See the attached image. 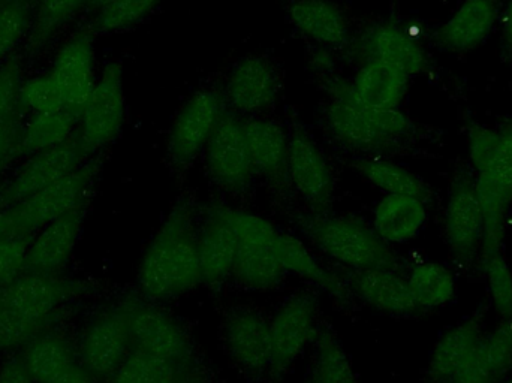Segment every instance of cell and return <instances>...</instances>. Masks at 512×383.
<instances>
[{
    "label": "cell",
    "mask_w": 512,
    "mask_h": 383,
    "mask_svg": "<svg viewBox=\"0 0 512 383\" xmlns=\"http://www.w3.org/2000/svg\"><path fill=\"white\" fill-rule=\"evenodd\" d=\"M469 158L483 210L480 261L502 252L512 208V120L501 128L469 129Z\"/></svg>",
    "instance_id": "cell-1"
},
{
    "label": "cell",
    "mask_w": 512,
    "mask_h": 383,
    "mask_svg": "<svg viewBox=\"0 0 512 383\" xmlns=\"http://www.w3.org/2000/svg\"><path fill=\"white\" fill-rule=\"evenodd\" d=\"M198 234L189 205H179L171 211L138 271V285L147 300L180 297L203 283Z\"/></svg>",
    "instance_id": "cell-2"
},
{
    "label": "cell",
    "mask_w": 512,
    "mask_h": 383,
    "mask_svg": "<svg viewBox=\"0 0 512 383\" xmlns=\"http://www.w3.org/2000/svg\"><path fill=\"white\" fill-rule=\"evenodd\" d=\"M327 125L342 146L358 152L391 149L414 132V125L402 111L366 107L348 84H340L331 92Z\"/></svg>",
    "instance_id": "cell-3"
},
{
    "label": "cell",
    "mask_w": 512,
    "mask_h": 383,
    "mask_svg": "<svg viewBox=\"0 0 512 383\" xmlns=\"http://www.w3.org/2000/svg\"><path fill=\"white\" fill-rule=\"evenodd\" d=\"M310 240L349 270H396V256L375 229L352 216H321L306 225Z\"/></svg>",
    "instance_id": "cell-4"
},
{
    "label": "cell",
    "mask_w": 512,
    "mask_h": 383,
    "mask_svg": "<svg viewBox=\"0 0 512 383\" xmlns=\"http://www.w3.org/2000/svg\"><path fill=\"white\" fill-rule=\"evenodd\" d=\"M126 99L122 66L110 62L81 111L77 140L84 155L96 153L116 140L125 123Z\"/></svg>",
    "instance_id": "cell-5"
},
{
    "label": "cell",
    "mask_w": 512,
    "mask_h": 383,
    "mask_svg": "<svg viewBox=\"0 0 512 383\" xmlns=\"http://www.w3.org/2000/svg\"><path fill=\"white\" fill-rule=\"evenodd\" d=\"M92 179L93 167H78L44 191L6 208L14 225L15 237H30L59 217L83 210Z\"/></svg>",
    "instance_id": "cell-6"
},
{
    "label": "cell",
    "mask_w": 512,
    "mask_h": 383,
    "mask_svg": "<svg viewBox=\"0 0 512 383\" xmlns=\"http://www.w3.org/2000/svg\"><path fill=\"white\" fill-rule=\"evenodd\" d=\"M444 234L457 264L468 267L480 259L484 219L471 174H459L453 180L445 208Z\"/></svg>",
    "instance_id": "cell-7"
},
{
    "label": "cell",
    "mask_w": 512,
    "mask_h": 383,
    "mask_svg": "<svg viewBox=\"0 0 512 383\" xmlns=\"http://www.w3.org/2000/svg\"><path fill=\"white\" fill-rule=\"evenodd\" d=\"M318 304L310 294L294 295L270 321V375L282 378L318 330Z\"/></svg>",
    "instance_id": "cell-8"
},
{
    "label": "cell",
    "mask_w": 512,
    "mask_h": 383,
    "mask_svg": "<svg viewBox=\"0 0 512 383\" xmlns=\"http://www.w3.org/2000/svg\"><path fill=\"white\" fill-rule=\"evenodd\" d=\"M131 351V310L126 303L102 313L87 328L81 364L95 379L111 378Z\"/></svg>",
    "instance_id": "cell-9"
},
{
    "label": "cell",
    "mask_w": 512,
    "mask_h": 383,
    "mask_svg": "<svg viewBox=\"0 0 512 383\" xmlns=\"http://www.w3.org/2000/svg\"><path fill=\"white\" fill-rule=\"evenodd\" d=\"M207 170L224 191L243 192L255 176L245 125L237 114L224 113L206 146Z\"/></svg>",
    "instance_id": "cell-10"
},
{
    "label": "cell",
    "mask_w": 512,
    "mask_h": 383,
    "mask_svg": "<svg viewBox=\"0 0 512 383\" xmlns=\"http://www.w3.org/2000/svg\"><path fill=\"white\" fill-rule=\"evenodd\" d=\"M224 113V98L215 90H198L186 101L168 138V153L174 164L188 165L206 149Z\"/></svg>",
    "instance_id": "cell-11"
},
{
    "label": "cell",
    "mask_w": 512,
    "mask_h": 383,
    "mask_svg": "<svg viewBox=\"0 0 512 383\" xmlns=\"http://www.w3.org/2000/svg\"><path fill=\"white\" fill-rule=\"evenodd\" d=\"M132 348L158 360L191 363L192 346L182 325L165 310L146 303H129Z\"/></svg>",
    "instance_id": "cell-12"
},
{
    "label": "cell",
    "mask_w": 512,
    "mask_h": 383,
    "mask_svg": "<svg viewBox=\"0 0 512 383\" xmlns=\"http://www.w3.org/2000/svg\"><path fill=\"white\" fill-rule=\"evenodd\" d=\"M486 331L478 316L460 322L448 330L430 355L432 383H462L475 366Z\"/></svg>",
    "instance_id": "cell-13"
},
{
    "label": "cell",
    "mask_w": 512,
    "mask_h": 383,
    "mask_svg": "<svg viewBox=\"0 0 512 383\" xmlns=\"http://www.w3.org/2000/svg\"><path fill=\"white\" fill-rule=\"evenodd\" d=\"M50 74L65 96L66 107L81 116L98 81L92 35L80 32L68 39L57 51Z\"/></svg>",
    "instance_id": "cell-14"
},
{
    "label": "cell",
    "mask_w": 512,
    "mask_h": 383,
    "mask_svg": "<svg viewBox=\"0 0 512 383\" xmlns=\"http://www.w3.org/2000/svg\"><path fill=\"white\" fill-rule=\"evenodd\" d=\"M279 87L273 63L265 57L248 56L230 72L224 99L237 113L256 116L273 107Z\"/></svg>",
    "instance_id": "cell-15"
},
{
    "label": "cell",
    "mask_w": 512,
    "mask_h": 383,
    "mask_svg": "<svg viewBox=\"0 0 512 383\" xmlns=\"http://www.w3.org/2000/svg\"><path fill=\"white\" fill-rule=\"evenodd\" d=\"M83 156L86 155L81 150L77 138H72L62 146L33 155L3 192V201L14 207L18 202L44 191L48 186L59 182L81 167Z\"/></svg>",
    "instance_id": "cell-16"
},
{
    "label": "cell",
    "mask_w": 512,
    "mask_h": 383,
    "mask_svg": "<svg viewBox=\"0 0 512 383\" xmlns=\"http://www.w3.org/2000/svg\"><path fill=\"white\" fill-rule=\"evenodd\" d=\"M80 285L53 274H20L0 285V309L48 318L77 294Z\"/></svg>",
    "instance_id": "cell-17"
},
{
    "label": "cell",
    "mask_w": 512,
    "mask_h": 383,
    "mask_svg": "<svg viewBox=\"0 0 512 383\" xmlns=\"http://www.w3.org/2000/svg\"><path fill=\"white\" fill-rule=\"evenodd\" d=\"M224 340L231 358L246 372L270 373V321L251 307H239L228 315Z\"/></svg>",
    "instance_id": "cell-18"
},
{
    "label": "cell",
    "mask_w": 512,
    "mask_h": 383,
    "mask_svg": "<svg viewBox=\"0 0 512 383\" xmlns=\"http://www.w3.org/2000/svg\"><path fill=\"white\" fill-rule=\"evenodd\" d=\"M501 14L502 0H465L435 33L436 44L453 54L475 50L489 38Z\"/></svg>",
    "instance_id": "cell-19"
},
{
    "label": "cell",
    "mask_w": 512,
    "mask_h": 383,
    "mask_svg": "<svg viewBox=\"0 0 512 383\" xmlns=\"http://www.w3.org/2000/svg\"><path fill=\"white\" fill-rule=\"evenodd\" d=\"M288 177L295 191L313 207H325L333 195L330 165L306 134L297 132L289 138Z\"/></svg>",
    "instance_id": "cell-20"
},
{
    "label": "cell",
    "mask_w": 512,
    "mask_h": 383,
    "mask_svg": "<svg viewBox=\"0 0 512 383\" xmlns=\"http://www.w3.org/2000/svg\"><path fill=\"white\" fill-rule=\"evenodd\" d=\"M349 288L375 310L394 316L423 312L409 288L408 279L394 270H351Z\"/></svg>",
    "instance_id": "cell-21"
},
{
    "label": "cell",
    "mask_w": 512,
    "mask_h": 383,
    "mask_svg": "<svg viewBox=\"0 0 512 383\" xmlns=\"http://www.w3.org/2000/svg\"><path fill=\"white\" fill-rule=\"evenodd\" d=\"M83 210L72 211L41 229L30 243L21 274H54L68 261L80 237Z\"/></svg>",
    "instance_id": "cell-22"
},
{
    "label": "cell",
    "mask_w": 512,
    "mask_h": 383,
    "mask_svg": "<svg viewBox=\"0 0 512 383\" xmlns=\"http://www.w3.org/2000/svg\"><path fill=\"white\" fill-rule=\"evenodd\" d=\"M363 51L367 60L387 63L406 75H417L429 66L424 48L396 24H381L370 30L364 38Z\"/></svg>",
    "instance_id": "cell-23"
},
{
    "label": "cell",
    "mask_w": 512,
    "mask_h": 383,
    "mask_svg": "<svg viewBox=\"0 0 512 383\" xmlns=\"http://www.w3.org/2000/svg\"><path fill=\"white\" fill-rule=\"evenodd\" d=\"M255 176L285 180L288 176L289 140L277 123L259 117L243 122Z\"/></svg>",
    "instance_id": "cell-24"
},
{
    "label": "cell",
    "mask_w": 512,
    "mask_h": 383,
    "mask_svg": "<svg viewBox=\"0 0 512 383\" xmlns=\"http://www.w3.org/2000/svg\"><path fill=\"white\" fill-rule=\"evenodd\" d=\"M355 98L375 110H397L409 87V75L379 60H367L351 84Z\"/></svg>",
    "instance_id": "cell-25"
},
{
    "label": "cell",
    "mask_w": 512,
    "mask_h": 383,
    "mask_svg": "<svg viewBox=\"0 0 512 383\" xmlns=\"http://www.w3.org/2000/svg\"><path fill=\"white\" fill-rule=\"evenodd\" d=\"M427 220L426 201L411 195H385L376 205L373 229L387 244L417 237Z\"/></svg>",
    "instance_id": "cell-26"
},
{
    "label": "cell",
    "mask_w": 512,
    "mask_h": 383,
    "mask_svg": "<svg viewBox=\"0 0 512 383\" xmlns=\"http://www.w3.org/2000/svg\"><path fill=\"white\" fill-rule=\"evenodd\" d=\"M289 18L304 36L324 47L339 48L349 41L345 14L330 0H294Z\"/></svg>",
    "instance_id": "cell-27"
},
{
    "label": "cell",
    "mask_w": 512,
    "mask_h": 383,
    "mask_svg": "<svg viewBox=\"0 0 512 383\" xmlns=\"http://www.w3.org/2000/svg\"><path fill=\"white\" fill-rule=\"evenodd\" d=\"M201 276L210 286L222 285L233 276L237 243L233 232L218 216L209 211L203 229L198 234Z\"/></svg>",
    "instance_id": "cell-28"
},
{
    "label": "cell",
    "mask_w": 512,
    "mask_h": 383,
    "mask_svg": "<svg viewBox=\"0 0 512 383\" xmlns=\"http://www.w3.org/2000/svg\"><path fill=\"white\" fill-rule=\"evenodd\" d=\"M274 243H237L233 276L245 288L252 291H271L282 285L288 276V271L274 249Z\"/></svg>",
    "instance_id": "cell-29"
},
{
    "label": "cell",
    "mask_w": 512,
    "mask_h": 383,
    "mask_svg": "<svg viewBox=\"0 0 512 383\" xmlns=\"http://www.w3.org/2000/svg\"><path fill=\"white\" fill-rule=\"evenodd\" d=\"M277 256L283 267L289 273L315 283L319 288L325 289L330 294L336 295L340 300H345L349 295V288L330 271L325 270L312 252L307 249L303 241L298 240L288 232L279 231L276 243H274Z\"/></svg>",
    "instance_id": "cell-30"
},
{
    "label": "cell",
    "mask_w": 512,
    "mask_h": 383,
    "mask_svg": "<svg viewBox=\"0 0 512 383\" xmlns=\"http://www.w3.org/2000/svg\"><path fill=\"white\" fill-rule=\"evenodd\" d=\"M80 114L69 108L54 113L33 114L21 131L17 155L33 156L62 146L74 138Z\"/></svg>",
    "instance_id": "cell-31"
},
{
    "label": "cell",
    "mask_w": 512,
    "mask_h": 383,
    "mask_svg": "<svg viewBox=\"0 0 512 383\" xmlns=\"http://www.w3.org/2000/svg\"><path fill=\"white\" fill-rule=\"evenodd\" d=\"M312 342L309 383H358L348 354L330 327H318Z\"/></svg>",
    "instance_id": "cell-32"
},
{
    "label": "cell",
    "mask_w": 512,
    "mask_h": 383,
    "mask_svg": "<svg viewBox=\"0 0 512 383\" xmlns=\"http://www.w3.org/2000/svg\"><path fill=\"white\" fill-rule=\"evenodd\" d=\"M409 288L421 310L447 306L456 295V277L445 265L420 262L409 271Z\"/></svg>",
    "instance_id": "cell-33"
},
{
    "label": "cell",
    "mask_w": 512,
    "mask_h": 383,
    "mask_svg": "<svg viewBox=\"0 0 512 383\" xmlns=\"http://www.w3.org/2000/svg\"><path fill=\"white\" fill-rule=\"evenodd\" d=\"M21 358L35 383H51L75 363L68 343L54 336L30 340Z\"/></svg>",
    "instance_id": "cell-34"
},
{
    "label": "cell",
    "mask_w": 512,
    "mask_h": 383,
    "mask_svg": "<svg viewBox=\"0 0 512 383\" xmlns=\"http://www.w3.org/2000/svg\"><path fill=\"white\" fill-rule=\"evenodd\" d=\"M357 170L370 185L381 189L387 195H411L424 201L430 196L429 186L421 177L394 162L379 158L361 159Z\"/></svg>",
    "instance_id": "cell-35"
},
{
    "label": "cell",
    "mask_w": 512,
    "mask_h": 383,
    "mask_svg": "<svg viewBox=\"0 0 512 383\" xmlns=\"http://www.w3.org/2000/svg\"><path fill=\"white\" fill-rule=\"evenodd\" d=\"M512 372V325L499 322L486 333L477 364V383H504Z\"/></svg>",
    "instance_id": "cell-36"
},
{
    "label": "cell",
    "mask_w": 512,
    "mask_h": 383,
    "mask_svg": "<svg viewBox=\"0 0 512 383\" xmlns=\"http://www.w3.org/2000/svg\"><path fill=\"white\" fill-rule=\"evenodd\" d=\"M89 0H39L30 33V47L38 50L74 18Z\"/></svg>",
    "instance_id": "cell-37"
},
{
    "label": "cell",
    "mask_w": 512,
    "mask_h": 383,
    "mask_svg": "<svg viewBox=\"0 0 512 383\" xmlns=\"http://www.w3.org/2000/svg\"><path fill=\"white\" fill-rule=\"evenodd\" d=\"M161 2L162 0H113L98 9L96 30L111 33L129 29L152 14Z\"/></svg>",
    "instance_id": "cell-38"
},
{
    "label": "cell",
    "mask_w": 512,
    "mask_h": 383,
    "mask_svg": "<svg viewBox=\"0 0 512 383\" xmlns=\"http://www.w3.org/2000/svg\"><path fill=\"white\" fill-rule=\"evenodd\" d=\"M483 268L499 321L512 325V270L504 252L490 256L483 262Z\"/></svg>",
    "instance_id": "cell-39"
},
{
    "label": "cell",
    "mask_w": 512,
    "mask_h": 383,
    "mask_svg": "<svg viewBox=\"0 0 512 383\" xmlns=\"http://www.w3.org/2000/svg\"><path fill=\"white\" fill-rule=\"evenodd\" d=\"M48 322L50 316L39 318L11 309H0V352L17 348L41 336Z\"/></svg>",
    "instance_id": "cell-40"
},
{
    "label": "cell",
    "mask_w": 512,
    "mask_h": 383,
    "mask_svg": "<svg viewBox=\"0 0 512 383\" xmlns=\"http://www.w3.org/2000/svg\"><path fill=\"white\" fill-rule=\"evenodd\" d=\"M20 104L32 114L54 113L68 108L65 96L50 72L24 81L20 90Z\"/></svg>",
    "instance_id": "cell-41"
},
{
    "label": "cell",
    "mask_w": 512,
    "mask_h": 383,
    "mask_svg": "<svg viewBox=\"0 0 512 383\" xmlns=\"http://www.w3.org/2000/svg\"><path fill=\"white\" fill-rule=\"evenodd\" d=\"M27 24L29 12L23 0H8L0 6V63L5 62L17 47Z\"/></svg>",
    "instance_id": "cell-42"
},
{
    "label": "cell",
    "mask_w": 512,
    "mask_h": 383,
    "mask_svg": "<svg viewBox=\"0 0 512 383\" xmlns=\"http://www.w3.org/2000/svg\"><path fill=\"white\" fill-rule=\"evenodd\" d=\"M21 86L20 63L15 59L0 63V120L15 116V108L20 104Z\"/></svg>",
    "instance_id": "cell-43"
},
{
    "label": "cell",
    "mask_w": 512,
    "mask_h": 383,
    "mask_svg": "<svg viewBox=\"0 0 512 383\" xmlns=\"http://www.w3.org/2000/svg\"><path fill=\"white\" fill-rule=\"evenodd\" d=\"M30 243V237H9L0 241V285L20 276Z\"/></svg>",
    "instance_id": "cell-44"
},
{
    "label": "cell",
    "mask_w": 512,
    "mask_h": 383,
    "mask_svg": "<svg viewBox=\"0 0 512 383\" xmlns=\"http://www.w3.org/2000/svg\"><path fill=\"white\" fill-rule=\"evenodd\" d=\"M158 358L150 357L140 349L132 348L122 366L111 376L110 383H147Z\"/></svg>",
    "instance_id": "cell-45"
},
{
    "label": "cell",
    "mask_w": 512,
    "mask_h": 383,
    "mask_svg": "<svg viewBox=\"0 0 512 383\" xmlns=\"http://www.w3.org/2000/svg\"><path fill=\"white\" fill-rule=\"evenodd\" d=\"M20 134L15 116L0 120V168L17 155Z\"/></svg>",
    "instance_id": "cell-46"
},
{
    "label": "cell",
    "mask_w": 512,
    "mask_h": 383,
    "mask_svg": "<svg viewBox=\"0 0 512 383\" xmlns=\"http://www.w3.org/2000/svg\"><path fill=\"white\" fill-rule=\"evenodd\" d=\"M0 383H35L23 358L12 357L0 366Z\"/></svg>",
    "instance_id": "cell-47"
},
{
    "label": "cell",
    "mask_w": 512,
    "mask_h": 383,
    "mask_svg": "<svg viewBox=\"0 0 512 383\" xmlns=\"http://www.w3.org/2000/svg\"><path fill=\"white\" fill-rule=\"evenodd\" d=\"M501 57L512 65V0L502 9Z\"/></svg>",
    "instance_id": "cell-48"
},
{
    "label": "cell",
    "mask_w": 512,
    "mask_h": 383,
    "mask_svg": "<svg viewBox=\"0 0 512 383\" xmlns=\"http://www.w3.org/2000/svg\"><path fill=\"white\" fill-rule=\"evenodd\" d=\"M93 379L83 364L74 363L51 383H93Z\"/></svg>",
    "instance_id": "cell-49"
},
{
    "label": "cell",
    "mask_w": 512,
    "mask_h": 383,
    "mask_svg": "<svg viewBox=\"0 0 512 383\" xmlns=\"http://www.w3.org/2000/svg\"><path fill=\"white\" fill-rule=\"evenodd\" d=\"M15 237L14 225L8 210L0 211V241L5 238Z\"/></svg>",
    "instance_id": "cell-50"
},
{
    "label": "cell",
    "mask_w": 512,
    "mask_h": 383,
    "mask_svg": "<svg viewBox=\"0 0 512 383\" xmlns=\"http://www.w3.org/2000/svg\"><path fill=\"white\" fill-rule=\"evenodd\" d=\"M504 383H512V378L511 379H507V381H505Z\"/></svg>",
    "instance_id": "cell-51"
}]
</instances>
